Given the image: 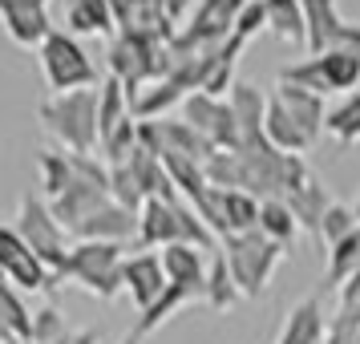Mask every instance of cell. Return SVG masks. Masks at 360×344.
Wrapping results in <instances>:
<instances>
[{"label": "cell", "mask_w": 360, "mask_h": 344, "mask_svg": "<svg viewBox=\"0 0 360 344\" xmlns=\"http://www.w3.org/2000/svg\"><path fill=\"white\" fill-rule=\"evenodd\" d=\"M122 344H142V336H138V332H134V328H130V332L122 336Z\"/></svg>", "instance_id": "35"}, {"label": "cell", "mask_w": 360, "mask_h": 344, "mask_svg": "<svg viewBox=\"0 0 360 344\" xmlns=\"http://www.w3.org/2000/svg\"><path fill=\"white\" fill-rule=\"evenodd\" d=\"M37 174H41V186H45V198L57 203V198L77 182L73 154H65V150H41V154H37Z\"/></svg>", "instance_id": "24"}, {"label": "cell", "mask_w": 360, "mask_h": 344, "mask_svg": "<svg viewBox=\"0 0 360 344\" xmlns=\"http://www.w3.org/2000/svg\"><path fill=\"white\" fill-rule=\"evenodd\" d=\"M33 316L37 312L20 300V288H0V340L4 344H29L33 340Z\"/></svg>", "instance_id": "20"}, {"label": "cell", "mask_w": 360, "mask_h": 344, "mask_svg": "<svg viewBox=\"0 0 360 344\" xmlns=\"http://www.w3.org/2000/svg\"><path fill=\"white\" fill-rule=\"evenodd\" d=\"M308 8V49H360V20H348L336 0H304Z\"/></svg>", "instance_id": "11"}, {"label": "cell", "mask_w": 360, "mask_h": 344, "mask_svg": "<svg viewBox=\"0 0 360 344\" xmlns=\"http://www.w3.org/2000/svg\"><path fill=\"white\" fill-rule=\"evenodd\" d=\"M61 17H65V29L73 37H110L114 41L122 33L117 29L114 0H65Z\"/></svg>", "instance_id": "15"}, {"label": "cell", "mask_w": 360, "mask_h": 344, "mask_svg": "<svg viewBox=\"0 0 360 344\" xmlns=\"http://www.w3.org/2000/svg\"><path fill=\"white\" fill-rule=\"evenodd\" d=\"M271 98L288 110V114L304 126V130L320 142L324 138V122H328V114H324V98L320 94H311V89H300V85H288V82H276V89H271Z\"/></svg>", "instance_id": "17"}, {"label": "cell", "mask_w": 360, "mask_h": 344, "mask_svg": "<svg viewBox=\"0 0 360 344\" xmlns=\"http://www.w3.org/2000/svg\"><path fill=\"white\" fill-rule=\"evenodd\" d=\"M69 336H73V328H69L65 312L53 308V304L37 308V316H33V340H29V344H65Z\"/></svg>", "instance_id": "31"}, {"label": "cell", "mask_w": 360, "mask_h": 344, "mask_svg": "<svg viewBox=\"0 0 360 344\" xmlns=\"http://www.w3.org/2000/svg\"><path fill=\"white\" fill-rule=\"evenodd\" d=\"M0 267H4V284H13L20 292H49V288L61 284L49 272V263L41 260L13 227L0 231Z\"/></svg>", "instance_id": "10"}, {"label": "cell", "mask_w": 360, "mask_h": 344, "mask_svg": "<svg viewBox=\"0 0 360 344\" xmlns=\"http://www.w3.org/2000/svg\"><path fill=\"white\" fill-rule=\"evenodd\" d=\"M122 279H126V295L134 300L138 316L150 312L158 304V295L166 292V267L158 251H134L126 255V267H122Z\"/></svg>", "instance_id": "13"}, {"label": "cell", "mask_w": 360, "mask_h": 344, "mask_svg": "<svg viewBox=\"0 0 360 344\" xmlns=\"http://www.w3.org/2000/svg\"><path fill=\"white\" fill-rule=\"evenodd\" d=\"M231 106H235V117H239V130H243V146L251 142H263V122H267V98L251 82H239L231 89Z\"/></svg>", "instance_id": "21"}, {"label": "cell", "mask_w": 360, "mask_h": 344, "mask_svg": "<svg viewBox=\"0 0 360 344\" xmlns=\"http://www.w3.org/2000/svg\"><path fill=\"white\" fill-rule=\"evenodd\" d=\"M279 82L311 89V94H356L360 89V49H332L311 53L295 65L279 69Z\"/></svg>", "instance_id": "4"}, {"label": "cell", "mask_w": 360, "mask_h": 344, "mask_svg": "<svg viewBox=\"0 0 360 344\" xmlns=\"http://www.w3.org/2000/svg\"><path fill=\"white\" fill-rule=\"evenodd\" d=\"M219 251H223V260H227V267H231V276H235V284H239L243 300H259V295L271 288L279 263L292 255L288 247H279L276 239H267L263 231L227 235V239L219 243Z\"/></svg>", "instance_id": "2"}, {"label": "cell", "mask_w": 360, "mask_h": 344, "mask_svg": "<svg viewBox=\"0 0 360 344\" xmlns=\"http://www.w3.org/2000/svg\"><path fill=\"white\" fill-rule=\"evenodd\" d=\"M360 272V231H352L348 239H340L336 247H328V284L340 288Z\"/></svg>", "instance_id": "29"}, {"label": "cell", "mask_w": 360, "mask_h": 344, "mask_svg": "<svg viewBox=\"0 0 360 344\" xmlns=\"http://www.w3.org/2000/svg\"><path fill=\"white\" fill-rule=\"evenodd\" d=\"M239 300H243V292H239V284H235V276H231L223 251H214L211 255V276H207V300H202V304H207L211 312H231Z\"/></svg>", "instance_id": "26"}, {"label": "cell", "mask_w": 360, "mask_h": 344, "mask_svg": "<svg viewBox=\"0 0 360 344\" xmlns=\"http://www.w3.org/2000/svg\"><path fill=\"white\" fill-rule=\"evenodd\" d=\"M195 300H207V292H202V288H191V284H170V279H166V292L158 295L154 308L138 316L134 332H138V336H150L154 328H162L170 316H179V312L186 308V304H195Z\"/></svg>", "instance_id": "19"}, {"label": "cell", "mask_w": 360, "mask_h": 344, "mask_svg": "<svg viewBox=\"0 0 360 344\" xmlns=\"http://www.w3.org/2000/svg\"><path fill=\"white\" fill-rule=\"evenodd\" d=\"M0 17H4V33L25 49H41L53 37V13L41 0H0Z\"/></svg>", "instance_id": "12"}, {"label": "cell", "mask_w": 360, "mask_h": 344, "mask_svg": "<svg viewBox=\"0 0 360 344\" xmlns=\"http://www.w3.org/2000/svg\"><path fill=\"white\" fill-rule=\"evenodd\" d=\"M126 117H134V101L126 94V85L117 82V77H105L101 82V101H98V126H101V138L122 126Z\"/></svg>", "instance_id": "27"}, {"label": "cell", "mask_w": 360, "mask_h": 344, "mask_svg": "<svg viewBox=\"0 0 360 344\" xmlns=\"http://www.w3.org/2000/svg\"><path fill=\"white\" fill-rule=\"evenodd\" d=\"M73 235H77V239H89V243H126L130 235L138 239V211H130V207H122V203L110 198V203L98 207Z\"/></svg>", "instance_id": "14"}, {"label": "cell", "mask_w": 360, "mask_h": 344, "mask_svg": "<svg viewBox=\"0 0 360 344\" xmlns=\"http://www.w3.org/2000/svg\"><path fill=\"white\" fill-rule=\"evenodd\" d=\"M324 134H328V138H336L340 146H356V142H360V89H356V94H344L340 106H336V110H328Z\"/></svg>", "instance_id": "28"}, {"label": "cell", "mask_w": 360, "mask_h": 344, "mask_svg": "<svg viewBox=\"0 0 360 344\" xmlns=\"http://www.w3.org/2000/svg\"><path fill=\"white\" fill-rule=\"evenodd\" d=\"M259 231L267 235V239H276L279 247H288L292 251L295 243V235H300V219L292 215V207L283 203V198H263V207H259Z\"/></svg>", "instance_id": "25"}, {"label": "cell", "mask_w": 360, "mask_h": 344, "mask_svg": "<svg viewBox=\"0 0 360 344\" xmlns=\"http://www.w3.org/2000/svg\"><path fill=\"white\" fill-rule=\"evenodd\" d=\"M73 344H101V328H77Z\"/></svg>", "instance_id": "34"}, {"label": "cell", "mask_w": 360, "mask_h": 344, "mask_svg": "<svg viewBox=\"0 0 360 344\" xmlns=\"http://www.w3.org/2000/svg\"><path fill=\"white\" fill-rule=\"evenodd\" d=\"M37 57H41V73H45L53 94L98 89V65L69 29H53V37L37 49Z\"/></svg>", "instance_id": "6"}, {"label": "cell", "mask_w": 360, "mask_h": 344, "mask_svg": "<svg viewBox=\"0 0 360 344\" xmlns=\"http://www.w3.org/2000/svg\"><path fill=\"white\" fill-rule=\"evenodd\" d=\"M122 267H126L122 243H89V239H77V243L69 247L61 284H77L82 292L98 295L105 304H114L117 295L126 292Z\"/></svg>", "instance_id": "3"}, {"label": "cell", "mask_w": 360, "mask_h": 344, "mask_svg": "<svg viewBox=\"0 0 360 344\" xmlns=\"http://www.w3.org/2000/svg\"><path fill=\"white\" fill-rule=\"evenodd\" d=\"M182 122L195 126L214 150H239L243 146V130L231 98H214V94H191L182 101Z\"/></svg>", "instance_id": "9"}, {"label": "cell", "mask_w": 360, "mask_h": 344, "mask_svg": "<svg viewBox=\"0 0 360 344\" xmlns=\"http://www.w3.org/2000/svg\"><path fill=\"white\" fill-rule=\"evenodd\" d=\"M352 231H360V215L348 207V203H332L324 215V223H320V247H336L340 239H348Z\"/></svg>", "instance_id": "30"}, {"label": "cell", "mask_w": 360, "mask_h": 344, "mask_svg": "<svg viewBox=\"0 0 360 344\" xmlns=\"http://www.w3.org/2000/svg\"><path fill=\"white\" fill-rule=\"evenodd\" d=\"M263 134H267V142H271L279 154H308V150L316 146V138H311L271 94H267V122H263Z\"/></svg>", "instance_id": "18"}, {"label": "cell", "mask_w": 360, "mask_h": 344, "mask_svg": "<svg viewBox=\"0 0 360 344\" xmlns=\"http://www.w3.org/2000/svg\"><path fill=\"white\" fill-rule=\"evenodd\" d=\"M8 227L17 231L25 243L33 247L41 260L49 263V272L57 279H61V272H65V260H69V231L65 223L53 215V203L49 198H33V195H20V207L17 215H13V223Z\"/></svg>", "instance_id": "5"}, {"label": "cell", "mask_w": 360, "mask_h": 344, "mask_svg": "<svg viewBox=\"0 0 360 344\" xmlns=\"http://www.w3.org/2000/svg\"><path fill=\"white\" fill-rule=\"evenodd\" d=\"M98 89H73V94H53L37 106V117L57 146L65 154H94L101 146V126H98Z\"/></svg>", "instance_id": "1"}, {"label": "cell", "mask_w": 360, "mask_h": 344, "mask_svg": "<svg viewBox=\"0 0 360 344\" xmlns=\"http://www.w3.org/2000/svg\"><path fill=\"white\" fill-rule=\"evenodd\" d=\"M336 292H340V308L336 312H360V272L348 284H340Z\"/></svg>", "instance_id": "33"}, {"label": "cell", "mask_w": 360, "mask_h": 344, "mask_svg": "<svg viewBox=\"0 0 360 344\" xmlns=\"http://www.w3.org/2000/svg\"><path fill=\"white\" fill-rule=\"evenodd\" d=\"M328 328L332 324L324 320V304H320V295H304L295 308H288L276 344H324Z\"/></svg>", "instance_id": "16"}, {"label": "cell", "mask_w": 360, "mask_h": 344, "mask_svg": "<svg viewBox=\"0 0 360 344\" xmlns=\"http://www.w3.org/2000/svg\"><path fill=\"white\" fill-rule=\"evenodd\" d=\"M235 33L247 37V41H255L259 33H267V0H247V8L239 13Z\"/></svg>", "instance_id": "32"}, {"label": "cell", "mask_w": 360, "mask_h": 344, "mask_svg": "<svg viewBox=\"0 0 360 344\" xmlns=\"http://www.w3.org/2000/svg\"><path fill=\"white\" fill-rule=\"evenodd\" d=\"M247 8V0H198L191 20L179 29V37L170 41V61L179 65L182 57L207 49V45H223L235 25H239V13ZM174 73V69H170Z\"/></svg>", "instance_id": "7"}, {"label": "cell", "mask_w": 360, "mask_h": 344, "mask_svg": "<svg viewBox=\"0 0 360 344\" xmlns=\"http://www.w3.org/2000/svg\"><path fill=\"white\" fill-rule=\"evenodd\" d=\"M352 211H356V215H360V195H356V203H352Z\"/></svg>", "instance_id": "36"}, {"label": "cell", "mask_w": 360, "mask_h": 344, "mask_svg": "<svg viewBox=\"0 0 360 344\" xmlns=\"http://www.w3.org/2000/svg\"><path fill=\"white\" fill-rule=\"evenodd\" d=\"M186 98H191V94H186L182 85H174L170 77H166V82H154L134 98V117H138V122H158V117H166L174 106L182 110Z\"/></svg>", "instance_id": "23"}, {"label": "cell", "mask_w": 360, "mask_h": 344, "mask_svg": "<svg viewBox=\"0 0 360 344\" xmlns=\"http://www.w3.org/2000/svg\"><path fill=\"white\" fill-rule=\"evenodd\" d=\"M267 33L288 45H308V8L304 0H267Z\"/></svg>", "instance_id": "22"}, {"label": "cell", "mask_w": 360, "mask_h": 344, "mask_svg": "<svg viewBox=\"0 0 360 344\" xmlns=\"http://www.w3.org/2000/svg\"><path fill=\"white\" fill-rule=\"evenodd\" d=\"M283 203L292 207V215L300 219V227L311 239H320V223H324L328 207L336 198L328 195L324 179L304 163V154H288V174H283Z\"/></svg>", "instance_id": "8"}]
</instances>
